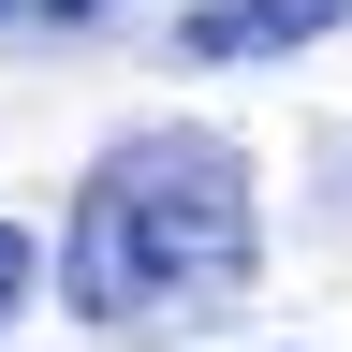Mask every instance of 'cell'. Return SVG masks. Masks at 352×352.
I'll use <instances>...</instances> for the list:
<instances>
[{"label": "cell", "mask_w": 352, "mask_h": 352, "mask_svg": "<svg viewBox=\"0 0 352 352\" xmlns=\"http://www.w3.org/2000/svg\"><path fill=\"white\" fill-rule=\"evenodd\" d=\"M264 264V206H250V147L235 132H132L88 162V191L59 220V308L88 338L176 323V308H235Z\"/></svg>", "instance_id": "cell-1"}, {"label": "cell", "mask_w": 352, "mask_h": 352, "mask_svg": "<svg viewBox=\"0 0 352 352\" xmlns=\"http://www.w3.org/2000/svg\"><path fill=\"white\" fill-rule=\"evenodd\" d=\"M44 15H88V0H44Z\"/></svg>", "instance_id": "cell-4"}, {"label": "cell", "mask_w": 352, "mask_h": 352, "mask_svg": "<svg viewBox=\"0 0 352 352\" xmlns=\"http://www.w3.org/2000/svg\"><path fill=\"white\" fill-rule=\"evenodd\" d=\"M352 0H206V15H176V59H294V44H323Z\"/></svg>", "instance_id": "cell-2"}, {"label": "cell", "mask_w": 352, "mask_h": 352, "mask_svg": "<svg viewBox=\"0 0 352 352\" xmlns=\"http://www.w3.org/2000/svg\"><path fill=\"white\" fill-rule=\"evenodd\" d=\"M15 294H30V235L0 220V323H15Z\"/></svg>", "instance_id": "cell-3"}]
</instances>
